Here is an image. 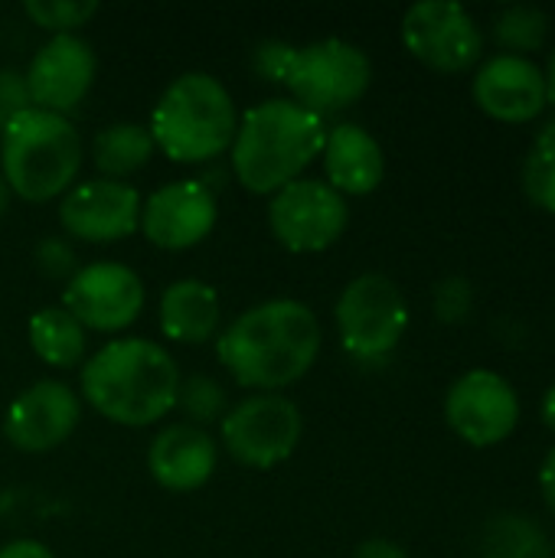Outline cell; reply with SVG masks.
I'll return each instance as SVG.
<instances>
[{
	"instance_id": "cell-17",
	"label": "cell",
	"mask_w": 555,
	"mask_h": 558,
	"mask_svg": "<svg viewBox=\"0 0 555 558\" xmlns=\"http://www.w3.org/2000/svg\"><path fill=\"white\" fill-rule=\"evenodd\" d=\"M471 92L478 108L504 124H527L540 118L550 105L543 69L530 56H491L487 62H481Z\"/></svg>"
},
{
	"instance_id": "cell-15",
	"label": "cell",
	"mask_w": 555,
	"mask_h": 558,
	"mask_svg": "<svg viewBox=\"0 0 555 558\" xmlns=\"http://www.w3.org/2000/svg\"><path fill=\"white\" fill-rule=\"evenodd\" d=\"M82 402L72 386L56 379H39L29 389H23L3 418V435L16 451L43 454L59 448L79 425Z\"/></svg>"
},
{
	"instance_id": "cell-2",
	"label": "cell",
	"mask_w": 555,
	"mask_h": 558,
	"mask_svg": "<svg viewBox=\"0 0 555 558\" xmlns=\"http://www.w3.org/2000/svg\"><path fill=\"white\" fill-rule=\"evenodd\" d=\"M79 386L82 399L108 422L147 428L177 409L180 369L160 343L121 337L82 363Z\"/></svg>"
},
{
	"instance_id": "cell-11",
	"label": "cell",
	"mask_w": 555,
	"mask_h": 558,
	"mask_svg": "<svg viewBox=\"0 0 555 558\" xmlns=\"http://www.w3.org/2000/svg\"><path fill=\"white\" fill-rule=\"evenodd\" d=\"M445 418L451 432L471 448L504 445L520 425L517 389L494 369H471L445 396Z\"/></svg>"
},
{
	"instance_id": "cell-37",
	"label": "cell",
	"mask_w": 555,
	"mask_h": 558,
	"mask_svg": "<svg viewBox=\"0 0 555 558\" xmlns=\"http://www.w3.org/2000/svg\"><path fill=\"white\" fill-rule=\"evenodd\" d=\"M3 128H7V114L0 111V134H3Z\"/></svg>"
},
{
	"instance_id": "cell-20",
	"label": "cell",
	"mask_w": 555,
	"mask_h": 558,
	"mask_svg": "<svg viewBox=\"0 0 555 558\" xmlns=\"http://www.w3.org/2000/svg\"><path fill=\"white\" fill-rule=\"evenodd\" d=\"M219 320H222L219 294L213 284L200 278H180L160 298L157 324H160V333L173 343L200 347L216 337Z\"/></svg>"
},
{
	"instance_id": "cell-8",
	"label": "cell",
	"mask_w": 555,
	"mask_h": 558,
	"mask_svg": "<svg viewBox=\"0 0 555 558\" xmlns=\"http://www.w3.org/2000/svg\"><path fill=\"white\" fill-rule=\"evenodd\" d=\"M304 422L291 399L278 392H255L222 415L226 451L255 471L288 461L301 441Z\"/></svg>"
},
{
	"instance_id": "cell-34",
	"label": "cell",
	"mask_w": 555,
	"mask_h": 558,
	"mask_svg": "<svg viewBox=\"0 0 555 558\" xmlns=\"http://www.w3.org/2000/svg\"><path fill=\"white\" fill-rule=\"evenodd\" d=\"M543 422H546L550 432H555V383L546 389V396H543Z\"/></svg>"
},
{
	"instance_id": "cell-23",
	"label": "cell",
	"mask_w": 555,
	"mask_h": 558,
	"mask_svg": "<svg viewBox=\"0 0 555 558\" xmlns=\"http://www.w3.org/2000/svg\"><path fill=\"white\" fill-rule=\"evenodd\" d=\"M546 36H550V16L540 7L514 3L494 16V39L510 56L536 52L546 43Z\"/></svg>"
},
{
	"instance_id": "cell-33",
	"label": "cell",
	"mask_w": 555,
	"mask_h": 558,
	"mask_svg": "<svg viewBox=\"0 0 555 558\" xmlns=\"http://www.w3.org/2000/svg\"><path fill=\"white\" fill-rule=\"evenodd\" d=\"M540 490H543V500H546L550 513L555 517V445L550 448V454L543 458V468H540Z\"/></svg>"
},
{
	"instance_id": "cell-3",
	"label": "cell",
	"mask_w": 555,
	"mask_h": 558,
	"mask_svg": "<svg viewBox=\"0 0 555 558\" xmlns=\"http://www.w3.org/2000/svg\"><path fill=\"white\" fill-rule=\"evenodd\" d=\"M324 118L298 105L294 98H268L239 118L232 141V173L258 196H275L281 186L301 180V173L324 150Z\"/></svg>"
},
{
	"instance_id": "cell-14",
	"label": "cell",
	"mask_w": 555,
	"mask_h": 558,
	"mask_svg": "<svg viewBox=\"0 0 555 558\" xmlns=\"http://www.w3.org/2000/svg\"><path fill=\"white\" fill-rule=\"evenodd\" d=\"M95 69H98L95 52L82 36L75 33L52 36L49 43L39 46V52L29 59V69L23 72L33 108L65 118L88 95L95 82Z\"/></svg>"
},
{
	"instance_id": "cell-16",
	"label": "cell",
	"mask_w": 555,
	"mask_h": 558,
	"mask_svg": "<svg viewBox=\"0 0 555 558\" xmlns=\"http://www.w3.org/2000/svg\"><path fill=\"white\" fill-rule=\"evenodd\" d=\"M216 226V193L203 180H173L141 206V229L150 245L183 252L200 245Z\"/></svg>"
},
{
	"instance_id": "cell-35",
	"label": "cell",
	"mask_w": 555,
	"mask_h": 558,
	"mask_svg": "<svg viewBox=\"0 0 555 558\" xmlns=\"http://www.w3.org/2000/svg\"><path fill=\"white\" fill-rule=\"evenodd\" d=\"M543 78H546V101L555 105V49L550 52V62H546V69H543Z\"/></svg>"
},
{
	"instance_id": "cell-10",
	"label": "cell",
	"mask_w": 555,
	"mask_h": 558,
	"mask_svg": "<svg viewBox=\"0 0 555 558\" xmlns=\"http://www.w3.org/2000/svg\"><path fill=\"white\" fill-rule=\"evenodd\" d=\"M406 49L435 72H464L484 56V29L478 20L448 0H422L402 16Z\"/></svg>"
},
{
	"instance_id": "cell-26",
	"label": "cell",
	"mask_w": 555,
	"mask_h": 558,
	"mask_svg": "<svg viewBox=\"0 0 555 558\" xmlns=\"http://www.w3.org/2000/svg\"><path fill=\"white\" fill-rule=\"evenodd\" d=\"M23 13L36 26L49 29L52 36H62V33H75L79 26H85L98 13V3L95 0H26Z\"/></svg>"
},
{
	"instance_id": "cell-9",
	"label": "cell",
	"mask_w": 555,
	"mask_h": 558,
	"mask_svg": "<svg viewBox=\"0 0 555 558\" xmlns=\"http://www.w3.org/2000/svg\"><path fill=\"white\" fill-rule=\"evenodd\" d=\"M350 222L347 196H340L327 180L301 177L281 186L268 203L272 235L298 255L330 248Z\"/></svg>"
},
{
	"instance_id": "cell-21",
	"label": "cell",
	"mask_w": 555,
	"mask_h": 558,
	"mask_svg": "<svg viewBox=\"0 0 555 558\" xmlns=\"http://www.w3.org/2000/svg\"><path fill=\"white\" fill-rule=\"evenodd\" d=\"M33 353L56 369H72L85 360L88 330L65 307H43L29 317Z\"/></svg>"
},
{
	"instance_id": "cell-13",
	"label": "cell",
	"mask_w": 555,
	"mask_h": 558,
	"mask_svg": "<svg viewBox=\"0 0 555 558\" xmlns=\"http://www.w3.org/2000/svg\"><path fill=\"white\" fill-rule=\"evenodd\" d=\"M141 193L124 180H82L59 203V222L82 242H121L141 229Z\"/></svg>"
},
{
	"instance_id": "cell-25",
	"label": "cell",
	"mask_w": 555,
	"mask_h": 558,
	"mask_svg": "<svg viewBox=\"0 0 555 558\" xmlns=\"http://www.w3.org/2000/svg\"><path fill=\"white\" fill-rule=\"evenodd\" d=\"M177 409L186 415L190 425L203 428L209 422H222V415L229 412L226 405V389L209 379V376H190L180 379V392H177Z\"/></svg>"
},
{
	"instance_id": "cell-7",
	"label": "cell",
	"mask_w": 555,
	"mask_h": 558,
	"mask_svg": "<svg viewBox=\"0 0 555 558\" xmlns=\"http://www.w3.org/2000/svg\"><path fill=\"white\" fill-rule=\"evenodd\" d=\"M373 82L370 56L347 39H317L294 49L285 85L294 101L314 114H334L357 105Z\"/></svg>"
},
{
	"instance_id": "cell-12",
	"label": "cell",
	"mask_w": 555,
	"mask_h": 558,
	"mask_svg": "<svg viewBox=\"0 0 555 558\" xmlns=\"http://www.w3.org/2000/svg\"><path fill=\"white\" fill-rule=\"evenodd\" d=\"M62 307L85 330L114 333L141 317L144 281L134 275V268L121 262H92L69 278L62 291Z\"/></svg>"
},
{
	"instance_id": "cell-27",
	"label": "cell",
	"mask_w": 555,
	"mask_h": 558,
	"mask_svg": "<svg viewBox=\"0 0 555 558\" xmlns=\"http://www.w3.org/2000/svg\"><path fill=\"white\" fill-rule=\"evenodd\" d=\"M432 307H435V317L442 324H461V320H468L471 317V307H474V288H471V281L461 278V275L442 278L435 284Z\"/></svg>"
},
{
	"instance_id": "cell-29",
	"label": "cell",
	"mask_w": 555,
	"mask_h": 558,
	"mask_svg": "<svg viewBox=\"0 0 555 558\" xmlns=\"http://www.w3.org/2000/svg\"><path fill=\"white\" fill-rule=\"evenodd\" d=\"M294 49L291 43H281V39H268L255 49L252 62H255V72L268 82H281L285 85V75L291 69V59H294Z\"/></svg>"
},
{
	"instance_id": "cell-5",
	"label": "cell",
	"mask_w": 555,
	"mask_h": 558,
	"mask_svg": "<svg viewBox=\"0 0 555 558\" xmlns=\"http://www.w3.org/2000/svg\"><path fill=\"white\" fill-rule=\"evenodd\" d=\"M236 101L209 72L177 75L150 118V137L173 163H209L222 157L236 141Z\"/></svg>"
},
{
	"instance_id": "cell-18",
	"label": "cell",
	"mask_w": 555,
	"mask_h": 558,
	"mask_svg": "<svg viewBox=\"0 0 555 558\" xmlns=\"http://www.w3.org/2000/svg\"><path fill=\"white\" fill-rule=\"evenodd\" d=\"M216 441L206 428H196L190 422L167 425L147 451V471L150 477L173 494L200 490L213 471H216Z\"/></svg>"
},
{
	"instance_id": "cell-19",
	"label": "cell",
	"mask_w": 555,
	"mask_h": 558,
	"mask_svg": "<svg viewBox=\"0 0 555 558\" xmlns=\"http://www.w3.org/2000/svg\"><path fill=\"white\" fill-rule=\"evenodd\" d=\"M324 173L340 196H366L386 177V157L379 141L353 121L327 128L324 137Z\"/></svg>"
},
{
	"instance_id": "cell-1",
	"label": "cell",
	"mask_w": 555,
	"mask_h": 558,
	"mask_svg": "<svg viewBox=\"0 0 555 558\" xmlns=\"http://www.w3.org/2000/svg\"><path fill=\"white\" fill-rule=\"evenodd\" d=\"M216 353L239 386L278 392L317 363L321 320L307 304L275 298L239 314L222 330Z\"/></svg>"
},
{
	"instance_id": "cell-28",
	"label": "cell",
	"mask_w": 555,
	"mask_h": 558,
	"mask_svg": "<svg viewBox=\"0 0 555 558\" xmlns=\"http://www.w3.org/2000/svg\"><path fill=\"white\" fill-rule=\"evenodd\" d=\"M36 268L52 278V281H62V278H72L79 271L75 265V252L65 239L59 235H46L39 245H36Z\"/></svg>"
},
{
	"instance_id": "cell-31",
	"label": "cell",
	"mask_w": 555,
	"mask_h": 558,
	"mask_svg": "<svg viewBox=\"0 0 555 558\" xmlns=\"http://www.w3.org/2000/svg\"><path fill=\"white\" fill-rule=\"evenodd\" d=\"M353 558H409V553L393 539H366V543H360Z\"/></svg>"
},
{
	"instance_id": "cell-22",
	"label": "cell",
	"mask_w": 555,
	"mask_h": 558,
	"mask_svg": "<svg viewBox=\"0 0 555 558\" xmlns=\"http://www.w3.org/2000/svg\"><path fill=\"white\" fill-rule=\"evenodd\" d=\"M157 144L150 137V128L134 124V121H118L108 124L95 134L92 144V157L95 167L108 177V180H124L134 170H141L150 157H154Z\"/></svg>"
},
{
	"instance_id": "cell-4",
	"label": "cell",
	"mask_w": 555,
	"mask_h": 558,
	"mask_svg": "<svg viewBox=\"0 0 555 558\" xmlns=\"http://www.w3.org/2000/svg\"><path fill=\"white\" fill-rule=\"evenodd\" d=\"M82 170V137L62 114L26 108L0 134V177L13 196L49 203L65 196Z\"/></svg>"
},
{
	"instance_id": "cell-32",
	"label": "cell",
	"mask_w": 555,
	"mask_h": 558,
	"mask_svg": "<svg viewBox=\"0 0 555 558\" xmlns=\"http://www.w3.org/2000/svg\"><path fill=\"white\" fill-rule=\"evenodd\" d=\"M0 558H56L43 543H36V539H16V543H10V546H3L0 549Z\"/></svg>"
},
{
	"instance_id": "cell-36",
	"label": "cell",
	"mask_w": 555,
	"mask_h": 558,
	"mask_svg": "<svg viewBox=\"0 0 555 558\" xmlns=\"http://www.w3.org/2000/svg\"><path fill=\"white\" fill-rule=\"evenodd\" d=\"M10 186L3 183V177H0V216H7V209H10Z\"/></svg>"
},
{
	"instance_id": "cell-30",
	"label": "cell",
	"mask_w": 555,
	"mask_h": 558,
	"mask_svg": "<svg viewBox=\"0 0 555 558\" xmlns=\"http://www.w3.org/2000/svg\"><path fill=\"white\" fill-rule=\"evenodd\" d=\"M33 108L29 101V88H26V75L20 69H0V111L10 118H16L20 111Z\"/></svg>"
},
{
	"instance_id": "cell-24",
	"label": "cell",
	"mask_w": 555,
	"mask_h": 558,
	"mask_svg": "<svg viewBox=\"0 0 555 558\" xmlns=\"http://www.w3.org/2000/svg\"><path fill=\"white\" fill-rule=\"evenodd\" d=\"M523 190H527V199L536 209L555 216V121H550L536 134V141H533V147L527 154Z\"/></svg>"
},
{
	"instance_id": "cell-6",
	"label": "cell",
	"mask_w": 555,
	"mask_h": 558,
	"mask_svg": "<svg viewBox=\"0 0 555 558\" xmlns=\"http://www.w3.org/2000/svg\"><path fill=\"white\" fill-rule=\"evenodd\" d=\"M334 314L343 350L357 363H383L409 330L406 294L379 271L353 278L337 298Z\"/></svg>"
}]
</instances>
